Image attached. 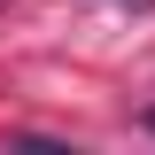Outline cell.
I'll list each match as a JSON object with an SVG mask.
<instances>
[{"label":"cell","mask_w":155,"mask_h":155,"mask_svg":"<svg viewBox=\"0 0 155 155\" xmlns=\"http://www.w3.org/2000/svg\"><path fill=\"white\" fill-rule=\"evenodd\" d=\"M116 8H147V0H116Z\"/></svg>","instance_id":"obj_2"},{"label":"cell","mask_w":155,"mask_h":155,"mask_svg":"<svg viewBox=\"0 0 155 155\" xmlns=\"http://www.w3.org/2000/svg\"><path fill=\"white\" fill-rule=\"evenodd\" d=\"M140 124H147V132H155V101H147V116H140Z\"/></svg>","instance_id":"obj_1"}]
</instances>
